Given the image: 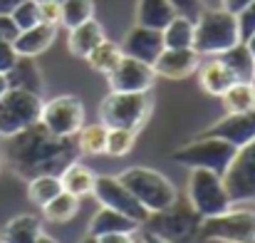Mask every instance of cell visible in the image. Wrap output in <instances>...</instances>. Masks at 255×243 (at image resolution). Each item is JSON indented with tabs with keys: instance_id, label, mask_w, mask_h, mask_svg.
Listing matches in <instances>:
<instances>
[{
	"instance_id": "cell-35",
	"label": "cell",
	"mask_w": 255,
	"mask_h": 243,
	"mask_svg": "<svg viewBox=\"0 0 255 243\" xmlns=\"http://www.w3.org/2000/svg\"><path fill=\"white\" fill-rule=\"evenodd\" d=\"M37 10H40V22L60 27V20H62V2L60 0H37Z\"/></svg>"
},
{
	"instance_id": "cell-33",
	"label": "cell",
	"mask_w": 255,
	"mask_h": 243,
	"mask_svg": "<svg viewBox=\"0 0 255 243\" xmlns=\"http://www.w3.org/2000/svg\"><path fill=\"white\" fill-rule=\"evenodd\" d=\"M94 17V0H62V20L60 25H65L67 30L82 25L87 20Z\"/></svg>"
},
{
	"instance_id": "cell-20",
	"label": "cell",
	"mask_w": 255,
	"mask_h": 243,
	"mask_svg": "<svg viewBox=\"0 0 255 243\" xmlns=\"http://www.w3.org/2000/svg\"><path fill=\"white\" fill-rule=\"evenodd\" d=\"M5 77H7V87L35 92V94L45 92V80H42V72H40L35 57H20L17 55L15 65L5 72Z\"/></svg>"
},
{
	"instance_id": "cell-1",
	"label": "cell",
	"mask_w": 255,
	"mask_h": 243,
	"mask_svg": "<svg viewBox=\"0 0 255 243\" xmlns=\"http://www.w3.org/2000/svg\"><path fill=\"white\" fill-rule=\"evenodd\" d=\"M5 142H7V159L12 169L25 179H32L37 174H60L67 164L75 162L77 154L75 137L72 139L55 137L42 127V122L22 129L20 134Z\"/></svg>"
},
{
	"instance_id": "cell-40",
	"label": "cell",
	"mask_w": 255,
	"mask_h": 243,
	"mask_svg": "<svg viewBox=\"0 0 255 243\" xmlns=\"http://www.w3.org/2000/svg\"><path fill=\"white\" fill-rule=\"evenodd\" d=\"M97 239H99V243H134L136 234H104Z\"/></svg>"
},
{
	"instance_id": "cell-22",
	"label": "cell",
	"mask_w": 255,
	"mask_h": 243,
	"mask_svg": "<svg viewBox=\"0 0 255 243\" xmlns=\"http://www.w3.org/2000/svg\"><path fill=\"white\" fill-rule=\"evenodd\" d=\"M102 40H104V27L92 17V20H87V22H82V25H77V27L70 30V35H67V50L75 57H82L85 60Z\"/></svg>"
},
{
	"instance_id": "cell-4",
	"label": "cell",
	"mask_w": 255,
	"mask_h": 243,
	"mask_svg": "<svg viewBox=\"0 0 255 243\" xmlns=\"http://www.w3.org/2000/svg\"><path fill=\"white\" fill-rule=\"evenodd\" d=\"M151 94L149 92H112L99 104V122L104 127H124L141 129L151 114Z\"/></svg>"
},
{
	"instance_id": "cell-28",
	"label": "cell",
	"mask_w": 255,
	"mask_h": 243,
	"mask_svg": "<svg viewBox=\"0 0 255 243\" xmlns=\"http://www.w3.org/2000/svg\"><path fill=\"white\" fill-rule=\"evenodd\" d=\"M75 142H77V152L87 154V157H104V149H107V127L102 122L97 124H85L77 134H75Z\"/></svg>"
},
{
	"instance_id": "cell-19",
	"label": "cell",
	"mask_w": 255,
	"mask_h": 243,
	"mask_svg": "<svg viewBox=\"0 0 255 243\" xmlns=\"http://www.w3.org/2000/svg\"><path fill=\"white\" fill-rule=\"evenodd\" d=\"M236 75L228 70V65L216 55V57H211L208 62H201V67H198V84H201V89L206 92V94H211V97H221L231 84H236Z\"/></svg>"
},
{
	"instance_id": "cell-7",
	"label": "cell",
	"mask_w": 255,
	"mask_h": 243,
	"mask_svg": "<svg viewBox=\"0 0 255 243\" xmlns=\"http://www.w3.org/2000/svg\"><path fill=\"white\" fill-rule=\"evenodd\" d=\"M201 221L203 219L193 211V206L188 201L176 199L171 206L149 214V219L144 221V229L171 243H188L198 239Z\"/></svg>"
},
{
	"instance_id": "cell-45",
	"label": "cell",
	"mask_w": 255,
	"mask_h": 243,
	"mask_svg": "<svg viewBox=\"0 0 255 243\" xmlns=\"http://www.w3.org/2000/svg\"><path fill=\"white\" fill-rule=\"evenodd\" d=\"M7 92V77H5V72H0V97Z\"/></svg>"
},
{
	"instance_id": "cell-13",
	"label": "cell",
	"mask_w": 255,
	"mask_h": 243,
	"mask_svg": "<svg viewBox=\"0 0 255 243\" xmlns=\"http://www.w3.org/2000/svg\"><path fill=\"white\" fill-rule=\"evenodd\" d=\"M107 82L112 92H151L156 82V72H154V65L124 55L119 65L107 75Z\"/></svg>"
},
{
	"instance_id": "cell-29",
	"label": "cell",
	"mask_w": 255,
	"mask_h": 243,
	"mask_svg": "<svg viewBox=\"0 0 255 243\" xmlns=\"http://www.w3.org/2000/svg\"><path fill=\"white\" fill-rule=\"evenodd\" d=\"M226 112H251L255 109V82H236L221 94Z\"/></svg>"
},
{
	"instance_id": "cell-23",
	"label": "cell",
	"mask_w": 255,
	"mask_h": 243,
	"mask_svg": "<svg viewBox=\"0 0 255 243\" xmlns=\"http://www.w3.org/2000/svg\"><path fill=\"white\" fill-rule=\"evenodd\" d=\"M60 181H62V189L77 199H85L92 196L94 191V181H97V174L80 162H70L62 171H60Z\"/></svg>"
},
{
	"instance_id": "cell-51",
	"label": "cell",
	"mask_w": 255,
	"mask_h": 243,
	"mask_svg": "<svg viewBox=\"0 0 255 243\" xmlns=\"http://www.w3.org/2000/svg\"><path fill=\"white\" fill-rule=\"evenodd\" d=\"M0 243H2V241H0Z\"/></svg>"
},
{
	"instance_id": "cell-34",
	"label": "cell",
	"mask_w": 255,
	"mask_h": 243,
	"mask_svg": "<svg viewBox=\"0 0 255 243\" xmlns=\"http://www.w3.org/2000/svg\"><path fill=\"white\" fill-rule=\"evenodd\" d=\"M10 17H12V22L17 25V30H27V27L37 25V22H40L37 0H25V2H20V5L10 12Z\"/></svg>"
},
{
	"instance_id": "cell-43",
	"label": "cell",
	"mask_w": 255,
	"mask_h": 243,
	"mask_svg": "<svg viewBox=\"0 0 255 243\" xmlns=\"http://www.w3.org/2000/svg\"><path fill=\"white\" fill-rule=\"evenodd\" d=\"M141 243H171V241L156 236V234H151V231H144V234H141Z\"/></svg>"
},
{
	"instance_id": "cell-50",
	"label": "cell",
	"mask_w": 255,
	"mask_h": 243,
	"mask_svg": "<svg viewBox=\"0 0 255 243\" xmlns=\"http://www.w3.org/2000/svg\"><path fill=\"white\" fill-rule=\"evenodd\" d=\"M60 2H62V0H60Z\"/></svg>"
},
{
	"instance_id": "cell-26",
	"label": "cell",
	"mask_w": 255,
	"mask_h": 243,
	"mask_svg": "<svg viewBox=\"0 0 255 243\" xmlns=\"http://www.w3.org/2000/svg\"><path fill=\"white\" fill-rule=\"evenodd\" d=\"M218 57L228 65V70L236 75L238 82H255V60H253V55L248 52L246 42L233 45L231 50H226Z\"/></svg>"
},
{
	"instance_id": "cell-17",
	"label": "cell",
	"mask_w": 255,
	"mask_h": 243,
	"mask_svg": "<svg viewBox=\"0 0 255 243\" xmlns=\"http://www.w3.org/2000/svg\"><path fill=\"white\" fill-rule=\"evenodd\" d=\"M57 37V25H47V22H37L27 30H20L12 47L20 57H37L42 55Z\"/></svg>"
},
{
	"instance_id": "cell-30",
	"label": "cell",
	"mask_w": 255,
	"mask_h": 243,
	"mask_svg": "<svg viewBox=\"0 0 255 243\" xmlns=\"http://www.w3.org/2000/svg\"><path fill=\"white\" fill-rule=\"evenodd\" d=\"M77 214H80V199L72 196V194H67V191L57 194L47 206H42V216L47 221H52V224H67Z\"/></svg>"
},
{
	"instance_id": "cell-47",
	"label": "cell",
	"mask_w": 255,
	"mask_h": 243,
	"mask_svg": "<svg viewBox=\"0 0 255 243\" xmlns=\"http://www.w3.org/2000/svg\"><path fill=\"white\" fill-rule=\"evenodd\" d=\"M80 243H99V239H97V236H92V234H87V236Z\"/></svg>"
},
{
	"instance_id": "cell-12",
	"label": "cell",
	"mask_w": 255,
	"mask_h": 243,
	"mask_svg": "<svg viewBox=\"0 0 255 243\" xmlns=\"http://www.w3.org/2000/svg\"><path fill=\"white\" fill-rule=\"evenodd\" d=\"M223 181L233 204L255 201V139L246 147H238L233 162L223 174Z\"/></svg>"
},
{
	"instance_id": "cell-6",
	"label": "cell",
	"mask_w": 255,
	"mask_h": 243,
	"mask_svg": "<svg viewBox=\"0 0 255 243\" xmlns=\"http://www.w3.org/2000/svg\"><path fill=\"white\" fill-rule=\"evenodd\" d=\"M186 201L193 206V211L201 219L218 216L233 206L223 176L208 169H191L188 186H186Z\"/></svg>"
},
{
	"instance_id": "cell-49",
	"label": "cell",
	"mask_w": 255,
	"mask_h": 243,
	"mask_svg": "<svg viewBox=\"0 0 255 243\" xmlns=\"http://www.w3.org/2000/svg\"><path fill=\"white\" fill-rule=\"evenodd\" d=\"M0 164H2V159H0Z\"/></svg>"
},
{
	"instance_id": "cell-18",
	"label": "cell",
	"mask_w": 255,
	"mask_h": 243,
	"mask_svg": "<svg viewBox=\"0 0 255 243\" xmlns=\"http://www.w3.org/2000/svg\"><path fill=\"white\" fill-rule=\"evenodd\" d=\"M141 224L114 211V209H107V206H99V211L89 219L87 224V234L92 236H104V234H139Z\"/></svg>"
},
{
	"instance_id": "cell-5",
	"label": "cell",
	"mask_w": 255,
	"mask_h": 243,
	"mask_svg": "<svg viewBox=\"0 0 255 243\" xmlns=\"http://www.w3.org/2000/svg\"><path fill=\"white\" fill-rule=\"evenodd\" d=\"M238 147H233L231 142L221 139V137H206L198 134L193 142L173 149V162L186 166V169H208L216 174H226L228 164L233 162Z\"/></svg>"
},
{
	"instance_id": "cell-48",
	"label": "cell",
	"mask_w": 255,
	"mask_h": 243,
	"mask_svg": "<svg viewBox=\"0 0 255 243\" xmlns=\"http://www.w3.org/2000/svg\"><path fill=\"white\" fill-rule=\"evenodd\" d=\"M134 243H141V236H139V234H136V239H134Z\"/></svg>"
},
{
	"instance_id": "cell-31",
	"label": "cell",
	"mask_w": 255,
	"mask_h": 243,
	"mask_svg": "<svg viewBox=\"0 0 255 243\" xmlns=\"http://www.w3.org/2000/svg\"><path fill=\"white\" fill-rule=\"evenodd\" d=\"M166 47H191L193 45V17L176 12L173 20L161 30Z\"/></svg>"
},
{
	"instance_id": "cell-25",
	"label": "cell",
	"mask_w": 255,
	"mask_h": 243,
	"mask_svg": "<svg viewBox=\"0 0 255 243\" xmlns=\"http://www.w3.org/2000/svg\"><path fill=\"white\" fill-rule=\"evenodd\" d=\"M62 181H60V174H37L32 179H27V199L35 204V206H47L57 194H62Z\"/></svg>"
},
{
	"instance_id": "cell-39",
	"label": "cell",
	"mask_w": 255,
	"mask_h": 243,
	"mask_svg": "<svg viewBox=\"0 0 255 243\" xmlns=\"http://www.w3.org/2000/svg\"><path fill=\"white\" fill-rule=\"evenodd\" d=\"M171 5L176 7V12L188 17H196L201 12V0H171Z\"/></svg>"
},
{
	"instance_id": "cell-41",
	"label": "cell",
	"mask_w": 255,
	"mask_h": 243,
	"mask_svg": "<svg viewBox=\"0 0 255 243\" xmlns=\"http://www.w3.org/2000/svg\"><path fill=\"white\" fill-rule=\"evenodd\" d=\"M221 2H223L221 7H226L228 12H241V10H243L248 2H253V0H221Z\"/></svg>"
},
{
	"instance_id": "cell-32",
	"label": "cell",
	"mask_w": 255,
	"mask_h": 243,
	"mask_svg": "<svg viewBox=\"0 0 255 243\" xmlns=\"http://www.w3.org/2000/svg\"><path fill=\"white\" fill-rule=\"evenodd\" d=\"M136 144V129H124V127H107V149L104 154L112 159H124L134 152Z\"/></svg>"
},
{
	"instance_id": "cell-24",
	"label": "cell",
	"mask_w": 255,
	"mask_h": 243,
	"mask_svg": "<svg viewBox=\"0 0 255 243\" xmlns=\"http://www.w3.org/2000/svg\"><path fill=\"white\" fill-rule=\"evenodd\" d=\"M176 7L171 0H136V25L164 30L173 20Z\"/></svg>"
},
{
	"instance_id": "cell-15",
	"label": "cell",
	"mask_w": 255,
	"mask_h": 243,
	"mask_svg": "<svg viewBox=\"0 0 255 243\" xmlns=\"http://www.w3.org/2000/svg\"><path fill=\"white\" fill-rule=\"evenodd\" d=\"M201 67V55L193 47H164V52L154 62L156 77L164 80H186L196 75Z\"/></svg>"
},
{
	"instance_id": "cell-9",
	"label": "cell",
	"mask_w": 255,
	"mask_h": 243,
	"mask_svg": "<svg viewBox=\"0 0 255 243\" xmlns=\"http://www.w3.org/2000/svg\"><path fill=\"white\" fill-rule=\"evenodd\" d=\"M42 104H45L42 94L7 87V92L0 97V137L10 139L22 129L37 124L42 114Z\"/></svg>"
},
{
	"instance_id": "cell-44",
	"label": "cell",
	"mask_w": 255,
	"mask_h": 243,
	"mask_svg": "<svg viewBox=\"0 0 255 243\" xmlns=\"http://www.w3.org/2000/svg\"><path fill=\"white\" fill-rule=\"evenodd\" d=\"M243 42H246V47H248V52L253 55V60H255V32H253V35H251V37H246Z\"/></svg>"
},
{
	"instance_id": "cell-38",
	"label": "cell",
	"mask_w": 255,
	"mask_h": 243,
	"mask_svg": "<svg viewBox=\"0 0 255 243\" xmlns=\"http://www.w3.org/2000/svg\"><path fill=\"white\" fill-rule=\"evenodd\" d=\"M17 25L12 22V17L10 15H0V40H7V42H15V37H17Z\"/></svg>"
},
{
	"instance_id": "cell-14",
	"label": "cell",
	"mask_w": 255,
	"mask_h": 243,
	"mask_svg": "<svg viewBox=\"0 0 255 243\" xmlns=\"http://www.w3.org/2000/svg\"><path fill=\"white\" fill-rule=\"evenodd\" d=\"M206 137H221L233 147H246L255 139V109L251 112H226L223 119L203 129Z\"/></svg>"
},
{
	"instance_id": "cell-37",
	"label": "cell",
	"mask_w": 255,
	"mask_h": 243,
	"mask_svg": "<svg viewBox=\"0 0 255 243\" xmlns=\"http://www.w3.org/2000/svg\"><path fill=\"white\" fill-rule=\"evenodd\" d=\"M15 60H17V52H15L12 42L0 40V72H7L15 65Z\"/></svg>"
},
{
	"instance_id": "cell-16",
	"label": "cell",
	"mask_w": 255,
	"mask_h": 243,
	"mask_svg": "<svg viewBox=\"0 0 255 243\" xmlns=\"http://www.w3.org/2000/svg\"><path fill=\"white\" fill-rule=\"evenodd\" d=\"M164 35L161 30H154V27H144V25H134L124 40H122V52L134 57V60H141V62H149L154 65L156 57L164 52Z\"/></svg>"
},
{
	"instance_id": "cell-21",
	"label": "cell",
	"mask_w": 255,
	"mask_h": 243,
	"mask_svg": "<svg viewBox=\"0 0 255 243\" xmlns=\"http://www.w3.org/2000/svg\"><path fill=\"white\" fill-rule=\"evenodd\" d=\"M42 221L35 214H17L15 219H10L0 234L2 243H35L42 236Z\"/></svg>"
},
{
	"instance_id": "cell-42",
	"label": "cell",
	"mask_w": 255,
	"mask_h": 243,
	"mask_svg": "<svg viewBox=\"0 0 255 243\" xmlns=\"http://www.w3.org/2000/svg\"><path fill=\"white\" fill-rule=\"evenodd\" d=\"M20 2H25V0H0V15H10Z\"/></svg>"
},
{
	"instance_id": "cell-11",
	"label": "cell",
	"mask_w": 255,
	"mask_h": 243,
	"mask_svg": "<svg viewBox=\"0 0 255 243\" xmlns=\"http://www.w3.org/2000/svg\"><path fill=\"white\" fill-rule=\"evenodd\" d=\"M92 196L99 201V206H107V209H114L134 221H139L144 226V221L149 219V211L136 201V196L122 184L119 176L114 174H97V181H94V191Z\"/></svg>"
},
{
	"instance_id": "cell-46",
	"label": "cell",
	"mask_w": 255,
	"mask_h": 243,
	"mask_svg": "<svg viewBox=\"0 0 255 243\" xmlns=\"http://www.w3.org/2000/svg\"><path fill=\"white\" fill-rule=\"evenodd\" d=\"M35 243H57V241H55L52 236H47V234H42V236H40V239H37V241H35Z\"/></svg>"
},
{
	"instance_id": "cell-8",
	"label": "cell",
	"mask_w": 255,
	"mask_h": 243,
	"mask_svg": "<svg viewBox=\"0 0 255 243\" xmlns=\"http://www.w3.org/2000/svg\"><path fill=\"white\" fill-rule=\"evenodd\" d=\"M198 239L206 243H255V209H228L201 221Z\"/></svg>"
},
{
	"instance_id": "cell-27",
	"label": "cell",
	"mask_w": 255,
	"mask_h": 243,
	"mask_svg": "<svg viewBox=\"0 0 255 243\" xmlns=\"http://www.w3.org/2000/svg\"><path fill=\"white\" fill-rule=\"evenodd\" d=\"M124 57V52H122V45H117V42H112V40H102L89 55H87L85 60L89 62V67L94 70V72H99V75H109L117 65H119V60Z\"/></svg>"
},
{
	"instance_id": "cell-10",
	"label": "cell",
	"mask_w": 255,
	"mask_h": 243,
	"mask_svg": "<svg viewBox=\"0 0 255 243\" xmlns=\"http://www.w3.org/2000/svg\"><path fill=\"white\" fill-rule=\"evenodd\" d=\"M42 127L62 139H72L85 127V104L75 94H60L42 104Z\"/></svg>"
},
{
	"instance_id": "cell-36",
	"label": "cell",
	"mask_w": 255,
	"mask_h": 243,
	"mask_svg": "<svg viewBox=\"0 0 255 243\" xmlns=\"http://www.w3.org/2000/svg\"><path fill=\"white\" fill-rule=\"evenodd\" d=\"M236 17H238V27H241V40L251 37L255 32V0L248 2L241 12H236Z\"/></svg>"
},
{
	"instance_id": "cell-3",
	"label": "cell",
	"mask_w": 255,
	"mask_h": 243,
	"mask_svg": "<svg viewBox=\"0 0 255 243\" xmlns=\"http://www.w3.org/2000/svg\"><path fill=\"white\" fill-rule=\"evenodd\" d=\"M117 176L122 179V184L136 196V201L149 214L166 209L178 199V189L161 171H156L151 166H129Z\"/></svg>"
},
{
	"instance_id": "cell-2",
	"label": "cell",
	"mask_w": 255,
	"mask_h": 243,
	"mask_svg": "<svg viewBox=\"0 0 255 243\" xmlns=\"http://www.w3.org/2000/svg\"><path fill=\"white\" fill-rule=\"evenodd\" d=\"M241 40V27L236 12H228L226 7H211L201 10L193 20V50L203 57H216L231 50Z\"/></svg>"
}]
</instances>
